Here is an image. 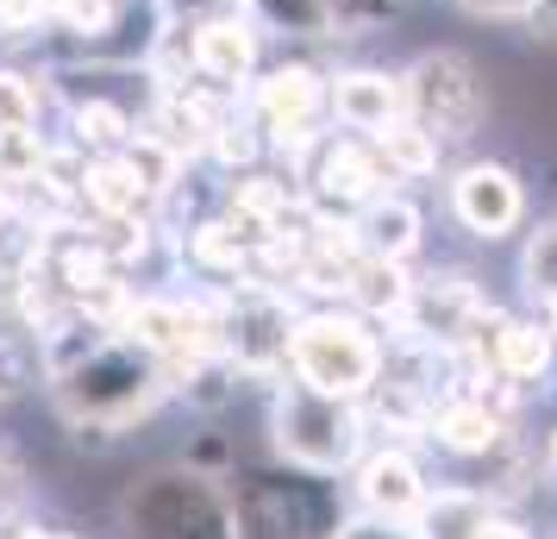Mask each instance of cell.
Segmentation results:
<instances>
[{
    "mask_svg": "<svg viewBox=\"0 0 557 539\" xmlns=\"http://www.w3.org/2000/svg\"><path fill=\"white\" fill-rule=\"evenodd\" d=\"M157 358L132 339H95L82 345V358L57 364V395L63 408L76 414L82 427H113V420H132L138 408H151L157 395Z\"/></svg>",
    "mask_w": 557,
    "mask_h": 539,
    "instance_id": "obj_1",
    "label": "cell"
},
{
    "mask_svg": "<svg viewBox=\"0 0 557 539\" xmlns=\"http://www.w3.org/2000/svg\"><path fill=\"white\" fill-rule=\"evenodd\" d=\"M382 364H388V352H382L370 314L326 308L288 327V370H295V383L320 389V395H345V402L370 395L382 383Z\"/></svg>",
    "mask_w": 557,
    "mask_h": 539,
    "instance_id": "obj_2",
    "label": "cell"
},
{
    "mask_svg": "<svg viewBox=\"0 0 557 539\" xmlns=\"http://www.w3.org/2000/svg\"><path fill=\"white\" fill-rule=\"evenodd\" d=\"M326 70L307 63V57H282V63H263L257 82L245 88V107L257 113L263 138L276 145L282 157H313V145L326 138L320 132V113H326Z\"/></svg>",
    "mask_w": 557,
    "mask_h": 539,
    "instance_id": "obj_3",
    "label": "cell"
},
{
    "mask_svg": "<svg viewBox=\"0 0 557 539\" xmlns=\"http://www.w3.org/2000/svg\"><path fill=\"white\" fill-rule=\"evenodd\" d=\"M357 439H363V420H357V402H345V395L288 383V395L276 402V445L288 452V464H301L313 477L345 470L357 458Z\"/></svg>",
    "mask_w": 557,
    "mask_h": 539,
    "instance_id": "obj_4",
    "label": "cell"
},
{
    "mask_svg": "<svg viewBox=\"0 0 557 539\" xmlns=\"http://www.w3.org/2000/svg\"><path fill=\"white\" fill-rule=\"evenodd\" d=\"M407 88V120L438 138V145H463L482 126V76L463 51H426L401 70Z\"/></svg>",
    "mask_w": 557,
    "mask_h": 539,
    "instance_id": "obj_5",
    "label": "cell"
},
{
    "mask_svg": "<svg viewBox=\"0 0 557 539\" xmlns=\"http://www.w3.org/2000/svg\"><path fill=\"white\" fill-rule=\"evenodd\" d=\"M126 520H132V539H232V514L188 470L145 477L126 495Z\"/></svg>",
    "mask_w": 557,
    "mask_h": 539,
    "instance_id": "obj_6",
    "label": "cell"
},
{
    "mask_svg": "<svg viewBox=\"0 0 557 539\" xmlns=\"http://www.w3.org/2000/svg\"><path fill=\"white\" fill-rule=\"evenodd\" d=\"M188 26V63H195V82L220 88V95H245L263 70V32L257 20L238 7V13H207V20H182Z\"/></svg>",
    "mask_w": 557,
    "mask_h": 539,
    "instance_id": "obj_7",
    "label": "cell"
},
{
    "mask_svg": "<svg viewBox=\"0 0 557 539\" xmlns=\"http://www.w3.org/2000/svg\"><path fill=\"white\" fill-rule=\"evenodd\" d=\"M451 213L470 238L495 245V238H507L527 220V182L513 176L507 163H495V157H476V163H463L451 176Z\"/></svg>",
    "mask_w": 557,
    "mask_h": 539,
    "instance_id": "obj_8",
    "label": "cell"
},
{
    "mask_svg": "<svg viewBox=\"0 0 557 539\" xmlns=\"http://www.w3.org/2000/svg\"><path fill=\"white\" fill-rule=\"evenodd\" d=\"M326 113L332 126L345 132H382L395 126L407 113V88H401V70H376V63H351V70H332L326 82Z\"/></svg>",
    "mask_w": 557,
    "mask_h": 539,
    "instance_id": "obj_9",
    "label": "cell"
},
{
    "mask_svg": "<svg viewBox=\"0 0 557 539\" xmlns=\"http://www.w3.org/2000/svg\"><path fill=\"white\" fill-rule=\"evenodd\" d=\"M307 182L338 207H363V201H376L395 176H388V163L376 157V145H370L363 132H351V138H320V145H313Z\"/></svg>",
    "mask_w": 557,
    "mask_h": 539,
    "instance_id": "obj_10",
    "label": "cell"
},
{
    "mask_svg": "<svg viewBox=\"0 0 557 539\" xmlns=\"http://www.w3.org/2000/svg\"><path fill=\"white\" fill-rule=\"evenodd\" d=\"M238 514H245L251 539H270L276 520H288L295 539H326V489L301 483V477H251Z\"/></svg>",
    "mask_w": 557,
    "mask_h": 539,
    "instance_id": "obj_11",
    "label": "cell"
},
{
    "mask_svg": "<svg viewBox=\"0 0 557 539\" xmlns=\"http://www.w3.org/2000/svg\"><path fill=\"white\" fill-rule=\"evenodd\" d=\"M76 195L82 207L95 213V220H107V226H126V220H138L145 213V201H151V188H145V176L132 170L126 151H101L82 163L76 176Z\"/></svg>",
    "mask_w": 557,
    "mask_h": 539,
    "instance_id": "obj_12",
    "label": "cell"
},
{
    "mask_svg": "<svg viewBox=\"0 0 557 539\" xmlns=\"http://www.w3.org/2000/svg\"><path fill=\"white\" fill-rule=\"evenodd\" d=\"M357 489H363V509L376 514V520H413V514L426 509V483H420V464L407 458V452H376V458L363 464V477H357Z\"/></svg>",
    "mask_w": 557,
    "mask_h": 539,
    "instance_id": "obj_13",
    "label": "cell"
},
{
    "mask_svg": "<svg viewBox=\"0 0 557 539\" xmlns=\"http://www.w3.org/2000/svg\"><path fill=\"white\" fill-rule=\"evenodd\" d=\"M245 13L257 20L263 38H282V45H332V38H345L338 0H245Z\"/></svg>",
    "mask_w": 557,
    "mask_h": 539,
    "instance_id": "obj_14",
    "label": "cell"
},
{
    "mask_svg": "<svg viewBox=\"0 0 557 539\" xmlns=\"http://www.w3.org/2000/svg\"><path fill=\"white\" fill-rule=\"evenodd\" d=\"M357 238H363V252L407 264V257L420 252V207L407 201V195H395V188H382L376 201L357 207Z\"/></svg>",
    "mask_w": 557,
    "mask_h": 539,
    "instance_id": "obj_15",
    "label": "cell"
},
{
    "mask_svg": "<svg viewBox=\"0 0 557 539\" xmlns=\"http://www.w3.org/2000/svg\"><path fill=\"white\" fill-rule=\"evenodd\" d=\"M407 327L420 339H457L463 333V320H476L482 302L470 283H457V277H445V283H413V295H407Z\"/></svg>",
    "mask_w": 557,
    "mask_h": 539,
    "instance_id": "obj_16",
    "label": "cell"
},
{
    "mask_svg": "<svg viewBox=\"0 0 557 539\" xmlns=\"http://www.w3.org/2000/svg\"><path fill=\"white\" fill-rule=\"evenodd\" d=\"M345 295L357 302V314H401L407 295H413V283L401 277V264H395V257L363 252L351 270H345Z\"/></svg>",
    "mask_w": 557,
    "mask_h": 539,
    "instance_id": "obj_17",
    "label": "cell"
},
{
    "mask_svg": "<svg viewBox=\"0 0 557 539\" xmlns=\"http://www.w3.org/2000/svg\"><path fill=\"white\" fill-rule=\"evenodd\" d=\"M370 145H376V157L388 163V176H395V182L432 176V170H438V151H445V145H438V138L420 126V120H407V113L395 120V126L370 132Z\"/></svg>",
    "mask_w": 557,
    "mask_h": 539,
    "instance_id": "obj_18",
    "label": "cell"
},
{
    "mask_svg": "<svg viewBox=\"0 0 557 539\" xmlns=\"http://www.w3.org/2000/svg\"><path fill=\"white\" fill-rule=\"evenodd\" d=\"M495 370L507 383H539L552 370V327L539 320H507L495 333Z\"/></svg>",
    "mask_w": 557,
    "mask_h": 539,
    "instance_id": "obj_19",
    "label": "cell"
},
{
    "mask_svg": "<svg viewBox=\"0 0 557 539\" xmlns=\"http://www.w3.org/2000/svg\"><path fill=\"white\" fill-rule=\"evenodd\" d=\"M432 433L445 439L451 452H488L502 439V420L488 414V402H445L438 420H432Z\"/></svg>",
    "mask_w": 557,
    "mask_h": 539,
    "instance_id": "obj_20",
    "label": "cell"
},
{
    "mask_svg": "<svg viewBox=\"0 0 557 539\" xmlns=\"http://www.w3.org/2000/svg\"><path fill=\"white\" fill-rule=\"evenodd\" d=\"M51 170V138L38 126H0V182L20 188V182H38Z\"/></svg>",
    "mask_w": 557,
    "mask_h": 539,
    "instance_id": "obj_21",
    "label": "cell"
},
{
    "mask_svg": "<svg viewBox=\"0 0 557 539\" xmlns=\"http://www.w3.org/2000/svg\"><path fill=\"white\" fill-rule=\"evenodd\" d=\"M51 76H32V70H13L0 63V126H38L45 120V101H51Z\"/></svg>",
    "mask_w": 557,
    "mask_h": 539,
    "instance_id": "obj_22",
    "label": "cell"
},
{
    "mask_svg": "<svg viewBox=\"0 0 557 539\" xmlns=\"http://www.w3.org/2000/svg\"><path fill=\"white\" fill-rule=\"evenodd\" d=\"M420 514H426V527H432L426 539H476L488 527V509H482L476 495H438V502L426 495Z\"/></svg>",
    "mask_w": 557,
    "mask_h": 539,
    "instance_id": "obj_23",
    "label": "cell"
},
{
    "mask_svg": "<svg viewBox=\"0 0 557 539\" xmlns=\"http://www.w3.org/2000/svg\"><path fill=\"white\" fill-rule=\"evenodd\" d=\"M195 257H201L207 270H232L238 277V264H245L238 220H207V226H195Z\"/></svg>",
    "mask_w": 557,
    "mask_h": 539,
    "instance_id": "obj_24",
    "label": "cell"
},
{
    "mask_svg": "<svg viewBox=\"0 0 557 539\" xmlns=\"http://www.w3.org/2000/svg\"><path fill=\"white\" fill-rule=\"evenodd\" d=\"M527 289H532V295H557V226L532 232V245H527Z\"/></svg>",
    "mask_w": 557,
    "mask_h": 539,
    "instance_id": "obj_25",
    "label": "cell"
},
{
    "mask_svg": "<svg viewBox=\"0 0 557 539\" xmlns=\"http://www.w3.org/2000/svg\"><path fill=\"white\" fill-rule=\"evenodd\" d=\"M451 7L470 20H495V26H520L532 13V0H451Z\"/></svg>",
    "mask_w": 557,
    "mask_h": 539,
    "instance_id": "obj_26",
    "label": "cell"
},
{
    "mask_svg": "<svg viewBox=\"0 0 557 539\" xmlns=\"http://www.w3.org/2000/svg\"><path fill=\"white\" fill-rule=\"evenodd\" d=\"M245 0H163L170 20H207V13H238Z\"/></svg>",
    "mask_w": 557,
    "mask_h": 539,
    "instance_id": "obj_27",
    "label": "cell"
},
{
    "mask_svg": "<svg viewBox=\"0 0 557 539\" xmlns=\"http://www.w3.org/2000/svg\"><path fill=\"white\" fill-rule=\"evenodd\" d=\"M520 26H527L539 45H557V0H532V13L520 20Z\"/></svg>",
    "mask_w": 557,
    "mask_h": 539,
    "instance_id": "obj_28",
    "label": "cell"
},
{
    "mask_svg": "<svg viewBox=\"0 0 557 539\" xmlns=\"http://www.w3.org/2000/svg\"><path fill=\"white\" fill-rule=\"evenodd\" d=\"M338 539H407V534H395V520H363V527H345Z\"/></svg>",
    "mask_w": 557,
    "mask_h": 539,
    "instance_id": "obj_29",
    "label": "cell"
},
{
    "mask_svg": "<svg viewBox=\"0 0 557 539\" xmlns=\"http://www.w3.org/2000/svg\"><path fill=\"white\" fill-rule=\"evenodd\" d=\"M476 539H527V534H520V527H507V520H495V514H488V527H482Z\"/></svg>",
    "mask_w": 557,
    "mask_h": 539,
    "instance_id": "obj_30",
    "label": "cell"
},
{
    "mask_svg": "<svg viewBox=\"0 0 557 539\" xmlns=\"http://www.w3.org/2000/svg\"><path fill=\"white\" fill-rule=\"evenodd\" d=\"M0 213H7V182H0Z\"/></svg>",
    "mask_w": 557,
    "mask_h": 539,
    "instance_id": "obj_31",
    "label": "cell"
}]
</instances>
